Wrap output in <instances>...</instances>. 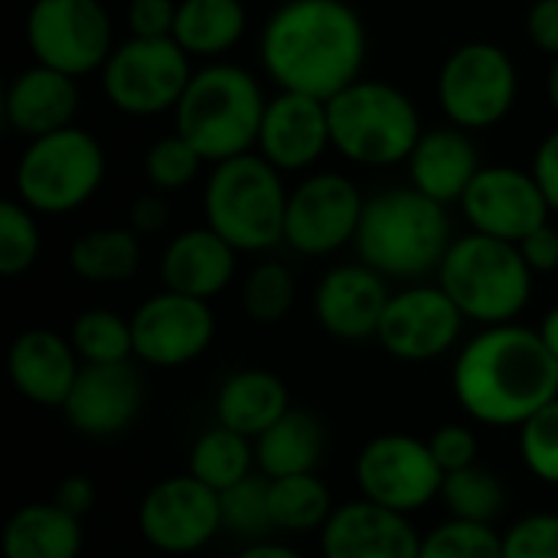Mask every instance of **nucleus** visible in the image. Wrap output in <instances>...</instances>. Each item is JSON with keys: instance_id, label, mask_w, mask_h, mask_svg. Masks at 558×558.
I'll use <instances>...</instances> for the list:
<instances>
[{"instance_id": "nucleus-1", "label": "nucleus", "mask_w": 558, "mask_h": 558, "mask_svg": "<svg viewBox=\"0 0 558 558\" xmlns=\"http://www.w3.org/2000/svg\"><path fill=\"white\" fill-rule=\"evenodd\" d=\"M366 23L350 0H284L262 26L258 59L281 92L330 101L363 78Z\"/></svg>"}, {"instance_id": "nucleus-2", "label": "nucleus", "mask_w": 558, "mask_h": 558, "mask_svg": "<svg viewBox=\"0 0 558 558\" xmlns=\"http://www.w3.org/2000/svg\"><path fill=\"white\" fill-rule=\"evenodd\" d=\"M451 392L471 422L520 428L558 399V360L533 327H481L454 356Z\"/></svg>"}, {"instance_id": "nucleus-3", "label": "nucleus", "mask_w": 558, "mask_h": 558, "mask_svg": "<svg viewBox=\"0 0 558 558\" xmlns=\"http://www.w3.org/2000/svg\"><path fill=\"white\" fill-rule=\"evenodd\" d=\"M454 242L448 206L428 199L415 186H389L366 196L356 232V255L389 281L415 284L438 275Z\"/></svg>"}, {"instance_id": "nucleus-4", "label": "nucleus", "mask_w": 558, "mask_h": 558, "mask_svg": "<svg viewBox=\"0 0 558 558\" xmlns=\"http://www.w3.org/2000/svg\"><path fill=\"white\" fill-rule=\"evenodd\" d=\"M268 95L262 78L239 62H203L173 111V131L183 134L203 160L222 163L252 154L258 144Z\"/></svg>"}, {"instance_id": "nucleus-5", "label": "nucleus", "mask_w": 558, "mask_h": 558, "mask_svg": "<svg viewBox=\"0 0 558 558\" xmlns=\"http://www.w3.org/2000/svg\"><path fill=\"white\" fill-rule=\"evenodd\" d=\"M284 173L258 150L213 163L203 186V219L239 255H262L284 242Z\"/></svg>"}, {"instance_id": "nucleus-6", "label": "nucleus", "mask_w": 558, "mask_h": 558, "mask_svg": "<svg viewBox=\"0 0 558 558\" xmlns=\"http://www.w3.org/2000/svg\"><path fill=\"white\" fill-rule=\"evenodd\" d=\"M333 150L366 170L409 163L425 134L418 105L392 82L356 78L327 101Z\"/></svg>"}, {"instance_id": "nucleus-7", "label": "nucleus", "mask_w": 558, "mask_h": 558, "mask_svg": "<svg viewBox=\"0 0 558 558\" xmlns=\"http://www.w3.org/2000/svg\"><path fill=\"white\" fill-rule=\"evenodd\" d=\"M435 278L471 324L497 327L513 324L530 307L536 275L520 245L468 232L454 235Z\"/></svg>"}, {"instance_id": "nucleus-8", "label": "nucleus", "mask_w": 558, "mask_h": 558, "mask_svg": "<svg viewBox=\"0 0 558 558\" xmlns=\"http://www.w3.org/2000/svg\"><path fill=\"white\" fill-rule=\"evenodd\" d=\"M105 173L108 157L101 141L69 124L26 141L13 167V196L36 216H69L101 190Z\"/></svg>"}, {"instance_id": "nucleus-9", "label": "nucleus", "mask_w": 558, "mask_h": 558, "mask_svg": "<svg viewBox=\"0 0 558 558\" xmlns=\"http://www.w3.org/2000/svg\"><path fill=\"white\" fill-rule=\"evenodd\" d=\"M435 98L448 124L471 134L490 131L510 118L520 98L517 59L490 39L454 46L435 78Z\"/></svg>"}, {"instance_id": "nucleus-10", "label": "nucleus", "mask_w": 558, "mask_h": 558, "mask_svg": "<svg viewBox=\"0 0 558 558\" xmlns=\"http://www.w3.org/2000/svg\"><path fill=\"white\" fill-rule=\"evenodd\" d=\"M101 75V92L108 105L128 118H157L173 114L190 78L193 59L167 39H141L128 36L108 56Z\"/></svg>"}, {"instance_id": "nucleus-11", "label": "nucleus", "mask_w": 558, "mask_h": 558, "mask_svg": "<svg viewBox=\"0 0 558 558\" xmlns=\"http://www.w3.org/2000/svg\"><path fill=\"white\" fill-rule=\"evenodd\" d=\"M23 33L33 62L72 78L101 72L118 46L114 20L101 0H33Z\"/></svg>"}, {"instance_id": "nucleus-12", "label": "nucleus", "mask_w": 558, "mask_h": 558, "mask_svg": "<svg viewBox=\"0 0 558 558\" xmlns=\"http://www.w3.org/2000/svg\"><path fill=\"white\" fill-rule=\"evenodd\" d=\"M366 196L340 170H311L288 193L284 245L304 258H327L356 242Z\"/></svg>"}, {"instance_id": "nucleus-13", "label": "nucleus", "mask_w": 558, "mask_h": 558, "mask_svg": "<svg viewBox=\"0 0 558 558\" xmlns=\"http://www.w3.org/2000/svg\"><path fill=\"white\" fill-rule=\"evenodd\" d=\"M353 481L363 500L415 517L441 497L445 471L438 468L428 438H415L409 432H386L360 448Z\"/></svg>"}, {"instance_id": "nucleus-14", "label": "nucleus", "mask_w": 558, "mask_h": 558, "mask_svg": "<svg viewBox=\"0 0 558 558\" xmlns=\"http://www.w3.org/2000/svg\"><path fill=\"white\" fill-rule=\"evenodd\" d=\"M464 324L468 317L438 281H415L392 291L376 343L399 363H435L458 350Z\"/></svg>"}, {"instance_id": "nucleus-15", "label": "nucleus", "mask_w": 558, "mask_h": 558, "mask_svg": "<svg viewBox=\"0 0 558 558\" xmlns=\"http://www.w3.org/2000/svg\"><path fill=\"white\" fill-rule=\"evenodd\" d=\"M137 530L144 543L163 556H193L222 533L219 494L193 474L163 477L144 494Z\"/></svg>"}, {"instance_id": "nucleus-16", "label": "nucleus", "mask_w": 558, "mask_h": 558, "mask_svg": "<svg viewBox=\"0 0 558 558\" xmlns=\"http://www.w3.org/2000/svg\"><path fill=\"white\" fill-rule=\"evenodd\" d=\"M134 360L154 369H180L196 363L216 340V314L209 301L157 291L144 298L131 314Z\"/></svg>"}, {"instance_id": "nucleus-17", "label": "nucleus", "mask_w": 558, "mask_h": 558, "mask_svg": "<svg viewBox=\"0 0 558 558\" xmlns=\"http://www.w3.org/2000/svg\"><path fill=\"white\" fill-rule=\"evenodd\" d=\"M471 232L504 239L520 245L530 232L549 222L553 206L533 177V170L497 163L481 167L474 183L468 186L464 199L458 203Z\"/></svg>"}, {"instance_id": "nucleus-18", "label": "nucleus", "mask_w": 558, "mask_h": 558, "mask_svg": "<svg viewBox=\"0 0 558 558\" xmlns=\"http://www.w3.org/2000/svg\"><path fill=\"white\" fill-rule=\"evenodd\" d=\"M333 147L330 111L324 98L281 92L268 98L255 150L281 173H311Z\"/></svg>"}, {"instance_id": "nucleus-19", "label": "nucleus", "mask_w": 558, "mask_h": 558, "mask_svg": "<svg viewBox=\"0 0 558 558\" xmlns=\"http://www.w3.org/2000/svg\"><path fill=\"white\" fill-rule=\"evenodd\" d=\"M392 291L389 278H383L366 262H343L324 271L314 288V317L333 340L363 343L376 340L379 320L386 314Z\"/></svg>"}, {"instance_id": "nucleus-20", "label": "nucleus", "mask_w": 558, "mask_h": 558, "mask_svg": "<svg viewBox=\"0 0 558 558\" xmlns=\"http://www.w3.org/2000/svg\"><path fill=\"white\" fill-rule=\"evenodd\" d=\"M144 409V379L137 366L128 363H105V366H82L62 415L72 432L82 438H114L128 432Z\"/></svg>"}, {"instance_id": "nucleus-21", "label": "nucleus", "mask_w": 558, "mask_h": 558, "mask_svg": "<svg viewBox=\"0 0 558 558\" xmlns=\"http://www.w3.org/2000/svg\"><path fill=\"white\" fill-rule=\"evenodd\" d=\"M422 533L412 517L373 500H347L320 530V558H418Z\"/></svg>"}, {"instance_id": "nucleus-22", "label": "nucleus", "mask_w": 558, "mask_h": 558, "mask_svg": "<svg viewBox=\"0 0 558 558\" xmlns=\"http://www.w3.org/2000/svg\"><path fill=\"white\" fill-rule=\"evenodd\" d=\"M7 373L26 402L39 409H62L82 373V360L69 337L49 327H29L10 343Z\"/></svg>"}, {"instance_id": "nucleus-23", "label": "nucleus", "mask_w": 558, "mask_h": 558, "mask_svg": "<svg viewBox=\"0 0 558 558\" xmlns=\"http://www.w3.org/2000/svg\"><path fill=\"white\" fill-rule=\"evenodd\" d=\"M82 105L78 78L33 62L20 69L3 92V121L13 134L33 141L75 124Z\"/></svg>"}, {"instance_id": "nucleus-24", "label": "nucleus", "mask_w": 558, "mask_h": 558, "mask_svg": "<svg viewBox=\"0 0 558 558\" xmlns=\"http://www.w3.org/2000/svg\"><path fill=\"white\" fill-rule=\"evenodd\" d=\"M481 150L471 131L454 128V124H435L425 128L418 137L405 170H409V186L425 193L428 199L441 206H458L481 173Z\"/></svg>"}, {"instance_id": "nucleus-25", "label": "nucleus", "mask_w": 558, "mask_h": 558, "mask_svg": "<svg viewBox=\"0 0 558 558\" xmlns=\"http://www.w3.org/2000/svg\"><path fill=\"white\" fill-rule=\"evenodd\" d=\"M239 268V252L209 226H193L177 232L160 255V281L170 291L213 301L232 281Z\"/></svg>"}, {"instance_id": "nucleus-26", "label": "nucleus", "mask_w": 558, "mask_h": 558, "mask_svg": "<svg viewBox=\"0 0 558 558\" xmlns=\"http://www.w3.org/2000/svg\"><path fill=\"white\" fill-rule=\"evenodd\" d=\"M288 412H291V392L284 379L262 366L229 373L216 392V425L232 428L252 441L265 435Z\"/></svg>"}, {"instance_id": "nucleus-27", "label": "nucleus", "mask_w": 558, "mask_h": 558, "mask_svg": "<svg viewBox=\"0 0 558 558\" xmlns=\"http://www.w3.org/2000/svg\"><path fill=\"white\" fill-rule=\"evenodd\" d=\"M3 558H78L85 546L82 520L56 500L20 507L0 536Z\"/></svg>"}, {"instance_id": "nucleus-28", "label": "nucleus", "mask_w": 558, "mask_h": 558, "mask_svg": "<svg viewBox=\"0 0 558 558\" xmlns=\"http://www.w3.org/2000/svg\"><path fill=\"white\" fill-rule=\"evenodd\" d=\"M324 451H327L324 422L314 412L291 409L265 435L255 438V468L268 481L294 477V474H317Z\"/></svg>"}, {"instance_id": "nucleus-29", "label": "nucleus", "mask_w": 558, "mask_h": 558, "mask_svg": "<svg viewBox=\"0 0 558 558\" xmlns=\"http://www.w3.org/2000/svg\"><path fill=\"white\" fill-rule=\"evenodd\" d=\"M248 29L242 0H180L173 39L190 59L216 62L232 52Z\"/></svg>"}, {"instance_id": "nucleus-30", "label": "nucleus", "mask_w": 558, "mask_h": 558, "mask_svg": "<svg viewBox=\"0 0 558 558\" xmlns=\"http://www.w3.org/2000/svg\"><path fill=\"white\" fill-rule=\"evenodd\" d=\"M144 248L131 226H101L69 245V268L88 284H121L141 271Z\"/></svg>"}, {"instance_id": "nucleus-31", "label": "nucleus", "mask_w": 558, "mask_h": 558, "mask_svg": "<svg viewBox=\"0 0 558 558\" xmlns=\"http://www.w3.org/2000/svg\"><path fill=\"white\" fill-rule=\"evenodd\" d=\"M255 471H258L255 468V441L232 428H222V425L206 428L193 441L190 461H186V474H193L216 494L235 487L239 481H245Z\"/></svg>"}, {"instance_id": "nucleus-32", "label": "nucleus", "mask_w": 558, "mask_h": 558, "mask_svg": "<svg viewBox=\"0 0 558 558\" xmlns=\"http://www.w3.org/2000/svg\"><path fill=\"white\" fill-rule=\"evenodd\" d=\"M268 504H271L275 530L291 533V536L320 533L337 510L330 487L317 474H294V477L268 481Z\"/></svg>"}, {"instance_id": "nucleus-33", "label": "nucleus", "mask_w": 558, "mask_h": 558, "mask_svg": "<svg viewBox=\"0 0 558 558\" xmlns=\"http://www.w3.org/2000/svg\"><path fill=\"white\" fill-rule=\"evenodd\" d=\"M82 360V366H105V363H128L134 360V333L131 317H121L111 307H88L82 311L69 333H65Z\"/></svg>"}, {"instance_id": "nucleus-34", "label": "nucleus", "mask_w": 558, "mask_h": 558, "mask_svg": "<svg viewBox=\"0 0 558 558\" xmlns=\"http://www.w3.org/2000/svg\"><path fill=\"white\" fill-rule=\"evenodd\" d=\"M438 500L445 504L448 517H454V520L494 526L507 510V487L494 471L471 464L464 471L445 474Z\"/></svg>"}, {"instance_id": "nucleus-35", "label": "nucleus", "mask_w": 558, "mask_h": 558, "mask_svg": "<svg viewBox=\"0 0 558 558\" xmlns=\"http://www.w3.org/2000/svg\"><path fill=\"white\" fill-rule=\"evenodd\" d=\"M222 504V533L239 539L242 546L271 539L275 523H271V504H268V477L265 474H248L235 487L219 494Z\"/></svg>"}, {"instance_id": "nucleus-36", "label": "nucleus", "mask_w": 558, "mask_h": 558, "mask_svg": "<svg viewBox=\"0 0 558 558\" xmlns=\"http://www.w3.org/2000/svg\"><path fill=\"white\" fill-rule=\"evenodd\" d=\"M298 298L294 275L284 262L265 258L252 265V271L242 281V311L255 324H281Z\"/></svg>"}, {"instance_id": "nucleus-37", "label": "nucleus", "mask_w": 558, "mask_h": 558, "mask_svg": "<svg viewBox=\"0 0 558 558\" xmlns=\"http://www.w3.org/2000/svg\"><path fill=\"white\" fill-rule=\"evenodd\" d=\"M203 154L183 134H163L144 150V180L157 193H180L196 183L203 170Z\"/></svg>"}, {"instance_id": "nucleus-38", "label": "nucleus", "mask_w": 558, "mask_h": 558, "mask_svg": "<svg viewBox=\"0 0 558 558\" xmlns=\"http://www.w3.org/2000/svg\"><path fill=\"white\" fill-rule=\"evenodd\" d=\"M43 252V235L36 213L23 206L16 196L0 203V275L20 278L26 275Z\"/></svg>"}, {"instance_id": "nucleus-39", "label": "nucleus", "mask_w": 558, "mask_h": 558, "mask_svg": "<svg viewBox=\"0 0 558 558\" xmlns=\"http://www.w3.org/2000/svg\"><path fill=\"white\" fill-rule=\"evenodd\" d=\"M418 558H504V533L487 523L448 517L422 536Z\"/></svg>"}, {"instance_id": "nucleus-40", "label": "nucleus", "mask_w": 558, "mask_h": 558, "mask_svg": "<svg viewBox=\"0 0 558 558\" xmlns=\"http://www.w3.org/2000/svg\"><path fill=\"white\" fill-rule=\"evenodd\" d=\"M520 458L536 481L558 487V399L520 425Z\"/></svg>"}, {"instance_id": "nucleus-41", "label": "nucleus", "mask_w": 558, "mask_h": 558, "mask_svg": "<svg viewBox=\"0 0 558 558\" xmlns=\"http://www.w3.org/2000/svg\"><path fill=\"white\" fill-rule=\"evenodd\" d=\"M504 558H558V513H526L504 533Z\"/></svg>"}, {"instance_id": "nucleus-42", "label": "nucleus", "mask_w": 558, "mask_h": 558, "mask_svg": "<svg viewBox=\"0 0 558 558\" xmlns=\"http://www.w3.org/2000/svg\"><path fill=\"white\" fill-rule=\"evenodd\" d=\"M428 448L438 461V468L445 474H454V471H464L471 464H477V454H481V441H477V432L464 422H448V425H438L428 438Z\"/></svg>"}, {"instance_id": "nucleus-43", "label": "nucleus", "mask_w": 558, "mask_h": 558, "mask_svg": "<svg viewBox=\"0 0 558 558\" xmlns=\"http://www.w3.org/2000/svg\"><path fill=\"white\" fill-rule=\"evenodd\" d=\"M177 7H180V0H128V7H124L128 33L141 36V39L173 36Z\"/></svg>"}, {"instance_id": "nucleus-44", "label": "nucleus", "mask_w": 558, "mask_h": 558, "mask_svg": "<svg viewBox=\"0 0 558 558\" xmlns=\"http://www.w3.org/2000/svg\"><path fill=\"white\" fill-rule=\"evenodd\" d=\"M526 36L539 52L558 59V0H533L526 10Z\"/></svg>"}, {"instance_id": "nucleus-45", "label": "nucleus", "mask_w": 558, "mask_h": 558, "mask_svg": "<svg viewBox=\"0 0 558 558\" xmlns=\"http://www.w3.org/2000/svg\"><path fill=\"white\" fill-rule=\"evenodd\" d=\"M520 252L533 275H558V229L553 222L539 226L520 242Z\"/></svg>"}, {"instance_id": "nucleus-46", "label": "nucleus", "mask_w": 558, "mask_h": 558, "mask_svg": "<svg viewBox=\"0 0 558 558\" xmlns=\"http://www.w3.org/2000/svg\"><path fill=\"white\" fill-rule=\"evenodd\" d=\"M170 222V206H167V196L150 190L144 196H137L128 209V226L144 239V235H157L163 232Z\"/></svg>"}, {"instance_id": "nucleus-47", "label": "nucleus", "mask_w": 558, "mask_h": 558, "mask_svg": "<svg viewBox=\"0 0 558 558\" xmlns=\"http://www.w3.org/2000/svg\"><path fill=\"white\" fill-rule=\"evenodd\" d=\"M533 177L539 180L553 213H558V124L539 141L536 154H533V163H530Z\"/></svg>"}, {"instance_id": "nucleus-48", "label": "nucleus", "mask_w": 558, "mask_h": 558, "mask_svg": "<svg viewBox=\"0 0 558 558\" xmlns=\"http://www.w3.org/2000/svg\"><path fill=\"white\" fill-rule=\"evenodd\" d=\"M52 500H56L65 513L85 520V517L95 510V504H98V490H95L92 477H85V474H69V477L59 481Z\"/></svg>"}, {"instance_id": "nucleus-49", "label": "nucleus", "mask_w": 558, "mask_h": 558, "mask_svg": "<svg viewBox=\"0 0 558 558\" xmlns=\"http://www.w3.org/2000/svg\"><path fill=\"white\" fill-rule=\"evenodd\" d=\"M235 558H307L304 553H298L294 546L288 543H278V539H262V543H252V546H242V553Z\"/></svg>"}, {"instance_id": "nucleus-50", "label": "nucleus", "mask_w": 558, "mask_h": 558, "mask_svg": "<svg viewBox=\"0 0 558 558\" xmlns=\"http://www.w3.org/2000/svg\"><path fill=\"white\" fill-rule=\"evenodd\" d=\"M536 330H539L543 343L549 347V353L558 360V304L543 314V320H539V327H536Z\"/></svg>"}, {"instance_id": "nucleus-51", "label": "nucleus", "mask_w": 558, "mask_h": 558, "mask_svg": "<svg viewBox=\"0 0 558 558\" xmlns=\"http://www.w3.org/2000/svg\"><path fill=\"white\" fill-rule=\"evenodd\" d=\"M546 98H549V105H553V111H556V118H558V59L549 62V75H546Z\"/></svg>"}, {"instance_id": "nucleus-52", "label": "nucleus", "mask_w": 558, "mask_h": 558, "mask_svg": "<svg viewBox=\"0 0 558 558\" xmlns=\"http://www.w3.org/2000/svg\"><path fill=\"white\" fill-rule=\"evenodd\" d=\"M556 278H558V275H556Z\"/></svg>"}]
</instances>
